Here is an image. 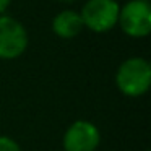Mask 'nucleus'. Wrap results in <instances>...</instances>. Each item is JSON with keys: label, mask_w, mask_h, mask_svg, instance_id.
<instances>
[{"label": "nucleus", "mask_w": 151, "mask_h": 151, "mask_svg": "<svg viewBox=\"0 0 151 151\" xmlns=\"http://www.w3.org/2000/svg\"><path fill=\"white\" fill-rule=\"evenodd\" d=\"M115 85L122 94L140 98L151 86V65L143 57H130L119 65Z\"/></svg>", "instance_id": "obj_1"}, {"label": "nucleus", "mask_w": 151, "mask_h": 151, "mask_svg": "<svg viewBox=\"0 0 151 151\" xmlns=\"http://www.w3.org/2000/svg\"><path fill=\"white\" fill-rule=\"evenodd\" d=\"M120 5L117 0H86L81 7L83 26L93 33H107L117 26Z\"/></svg>", "instance_id": "obj_2"}, {"label": "nucleus", "mask_w": 151, "mask_h": 151, "mask_svg": "<svg viewBox=\"0 0 151 151\" xmlns=\"http://www.w3.org/2000/svg\"><path fill=\"white\" fill-rule=\"evenodd\" d=\"M117 24L128 37L141 39L151 33V5L148 0H128L120 7Z\"/></svg>", "instance_id": "obj_3"}, {"label": "nucleus", "mask_w": 151, "mask_h": 151, "mask_svg": "<svg viewBox=\"0 0 151 151\" xmlns=\"http://www.w3.org/2000/svg\"><path fill=\"white\" fill-rule=\"evenodd\" d=\"M28 31L21 21L8 15H0V60H13L28 49Z\"/></svg>", "instance_id": "obj_4"}, {"label": "nucleus", "mask_w": 151, "mask_h": 151, "mask_svg": "<svg viewBox=\"0 0 151 151\" xmlns=\"http://www.w3.org/2000/svg\"><path fill=\"white\" fill-rule=\"evenodd\" d=\"M65 151H96L101 143L99 128L89 120H75L63 135Z\"/></svg>", "instance_id": "obj_5"}, {"label": "nucleus", "mask_w": 151, "mask_h": 151, "mask_svg": "<svg viewBox=\"0 0 151 151\" xmlns=\"http://www.w3.org/2000/svg\"><path fill=\"white\" fill-rule=\"evenodd\" d=\"M83 21L80 12L62 10L52 20V31L60 39H73L83 31Z\"/></svg>", "instance_id": "obj_6"}, {"label": "nucleus", "mask_w": 151, "mask_h": 151, "mask_svg": "<svg viewBox=\"0 0 151 151\" xmlns=\"http://www.w3.org/2000/svg\"><path fill=\"white\" fill-rule=\"evenodd\" d=\"M0 151H21V148L13 138L0 135Z\"/></svg>", "instance_id": "obj_7"}, {"label": "nucleus", "mask_w": 151, "mask_h": 151, "mask_svg": "<svg viewBox=\"0 0 151 151\" xmlns=\"http://www.w3.org/2000/svg\"><path fill=\"white\" fill-rule=\"evenodd\" d=\"M10 4H12V0H0V15H5Z\"/></svg>", "instance_id": "obj_8"}, {"label": "nucleus", "mask_w": 151, "mask_h": 151, "mask_svg": "<svg viewBox=\"0 0 151 151\" xmlns=\"http://www.w3.org/2000/svg\"><path fill=\"white\" fill-rule=\"evenodd\" d=\"M57 2H62V4H72V2H75V0H57Z\"/></svg>", "instance_id": "obj_9"}]
</instances>
